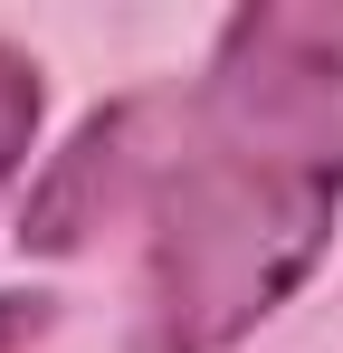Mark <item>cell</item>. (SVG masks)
Wrapping results in <instances>:
<instances>
[{
  "instance_id": "6da1fadb",
  "label": "cell",
  "mask_w": 343,
  "mask_h": 353,
  "mask_svg": "<svg viewBox=\"0 0 343 353\" xmlns=\"http://www.w3.org/2000/svg\"><path fill=\"white\" fill-rule=\"evenodd\" d=\"M343 210V0H248L172 105L143 201V353H229Z\"/></svg>"
},
{
  "instance_id": "3957f363",
  "label": "cell",
  "mask_w": 343,
  "mask_h": 353,
  "mask_svg": "<svg viewBox=\"0 0 343 353\" xmlns=\"http://www.w3.org/2000/svg\"><path fill=\"white\" fill-rule=\"evenodd\" d=\"M39 105H48V86H39V58L0 48V181L29 163V143H39Z\"/></svg>"
},
{
  "instance_id": "7a4b0ae2",
  "label": "cell",
  "mask_w": 343,
  "mask_h": 353,
  "mask_svg": "<svg viewBox=\"0 0 343 353\" xmlns=\"http://www.w3.org/2000/svg\"><path fill=\"white\" fill-rule=\"evenodd\" d=\"M172 143V105H105V115L76 124V143L57 153V172L29 191V220H19V248H86L114 210H143L153 201V172H163Z\"/></svg>"
},
{
  "instance_id": "277c9868",
  "label": "cell",
  "mask_w": 343,
  "mask_h": 353,
  "mask_svg": "<svg viewBox=\"0 0 343 353\" xmlns=\"http://www.w3.org/2000/svg\"><path fill=\"white\" fill-rule=\"evenodd\" d=\"M48 296H0V353H29L39 334H48Z\"/></svg>"
}]
</instances>
